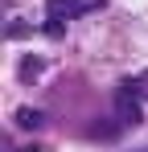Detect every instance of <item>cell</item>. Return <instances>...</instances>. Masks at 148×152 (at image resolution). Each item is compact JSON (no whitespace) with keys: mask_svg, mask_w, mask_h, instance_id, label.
<instances>
[{"mask_svg":"<svg viewBox=\"0 0 148 152\" xmlns=\"http://www.w3.org/2000/svg\"><path fill=\"white\" fill-rule=\"evenodd\" d=\"M99 8H107V0H49L45 12H49V33L58 37L66 21H78V17H91Z\"/></svg>","mask_w":148,"mask_h":152,"instance_id":"cell-1","label":"cell"},{"mask_svg":"<svg viewBox=\"0 0 148 152\" xmlns=\"http://www.w3.org/2000/svg\"><path fill=\"white\" fill-rule=\"evenodd\" d=\"M140 103H144V95H140L136 78H127V82H119V86H115L111 107H115V119H119V127H136V124H140Z\"/></svg>","mask_w":148,"mask_h":152,"instance_id":"cell-2","label":"cell"},{"mask_svg":"<svg viewBox=\"0 0 148 152\" xmlns=\"http://www.w3.org/2000/svg\"><path fill=\"white\" fill-rule=\"evenodd\" d=\"M17 124H21L25 132H37V127L45 124V115H41L37 107H21V111H17Z\"/></svg>","mask_w":148,"mask_h":152,"instance_id":"cell-3","label":"cell"},{"mask_svg":"<svg viewBox=\"0 0 148 152\" xmlns=\"http://www.w3.org/2000/svg\"><path fill=\"white\" fill-rule=\"evenodd\" d=\"M33 74H37V58H25L21 62V78H33Z\"/></svg>","mask_w":148,"mask_h":152,"instance_id":"cell-4","label":"cell"},{"mask_svg":"<svg viewBox=\"0 0 148 152\" xmlns=\"http://www.w3.org/2000/svg\"><path fill=\"white\" fill-rule=\"evenodd\" d=\"M136 86H140V95L148 99V70H140V74H136Z\"/></svg>","mask_w":148,"mask_h":152,"instance_id":"cell-5","label":"cell"},{"mask_svg":"<svg viewBox=\"0 0 148 152\" xmlns=\"http://www.w3.org/2000/svg\"><path fill=\"white\" fill-rule=\"evenodd\" d=\"M144 152H148V148H144Z\"/></svg>","mask_w":148,"mask_h":152,"instance_id":"cell-6","label":"cell"}]
</instances>
